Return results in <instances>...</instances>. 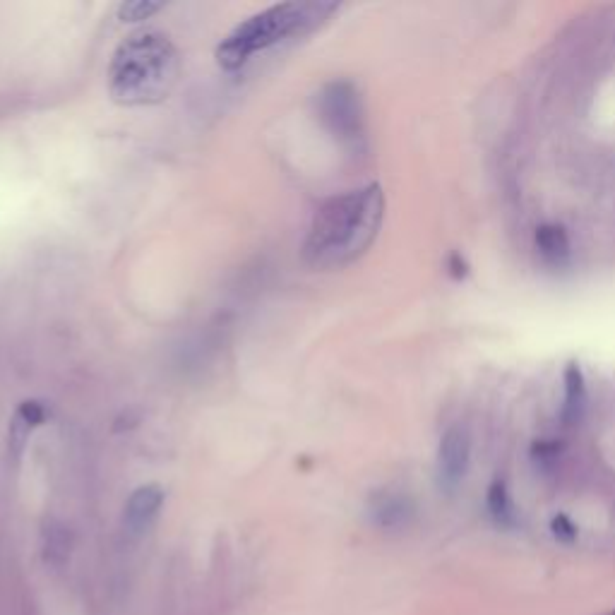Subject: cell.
Masks as SVG:
<instances>
[{
  "instance_id": "cell-1",
  "label": "cell",
  "mask_w": 615,
  "mask_h": 615,
  "mask_svg": "<svg viewBox=\"0 0 615 615\" xmlns=\"http://www.w3.org/2000/svg\"><path fill=\"white\" fill-rule=\"evenodd\" d=\"M382 217L385 195L378 183L330 197L310 222L303 241V260L313 270L351 265L373 246Z\"/></svg>"
},
{
  "instance_id": "cell-2",
  "label": "cell",
  "mask_w": 615,
  "mask_h": 615,
  "mask_svg": "<svg viewBox=\"0 0 615 615\" xmlns=\"http://www.w3.org/2000/svg\"><path fill=\"white\" fill-rule=\"evenodd\" d=\"M181 75L176 46L161 32H135L113 51L109 92L123 106H149L164 101Z\"/></svg>"
},
{
  "instance_id": "cell-3",
  "label": "cell",
  "mask_w": 615,
  "mask_h": 615,
  "mask_svg": "<svg viewBox=\"0 0 615 615\" xmlns=\"http://www.w3.org/2000/svg\"><path fill=\"white\" fill-rule=\"evenodd\" d=\"M337 3H282L248 17L226 37L217 49V61L224 70H238L255 53L272 49L279 41L318 29L337 13Z\"/></svg>"
},
{
  "instance_id": "cell-4",
  "label": "cell",
  "mask_w": 615,
  "mask_h": 615,
  "mask_svg": "<svg viewBox=\"0 0 615 615\" xmlns=\"http://www.w3.org/2000/svg\"><path fill=\"white\" fill-rule=\"evenodd\" d=\"M318 116L325 128L344 147L358 149L366 142V121H363V101L354 82L334 80L318 94Z\"/></svg>"
},
{
  "instance_id": "cell-5",
  "label": "cell",
  "mask_w": 615,
  "mask_h": 615,
  "mask_svg": "<svg viewBox=\"0 0 615 615\" xmlns=\"http://www.w3.org/2000/svg\"><path fill=\"white\" fill-rule=\"evenodd\" d=\"M469 457H471V443L469 435L464 428H450L440 440L438 450V471L440 481L445 486H457L464 479L469 469Z\"/></svg>"
},
{
  "instance_id": "cell-6",
  "label": "cell",
  "mask_w": 615,
  "mask_h": 615,
  "mask_svg": "<svg viewBox=\"0 0 615 615\" xmlns=\"http://www.w3.org/2000/svg\"><path fill=\"white\" fill-rule=\"evenodd\" d=\"M161 505H164V491L154 483L149 486H140L137 491L130 495L128 503H125L123 512V527L128 536H142L145 531L152 527L154 519H157Z\"/></svg>"
},
{
  "instance_id": "cell-7",
  "label": "cell",
  "mask_w": 615,
  "mask_h": 615,
  "mask_svg": "<svg viewBox=\"0 0 615 615\" xmlns=\"http://www.w3.org/2000/svg\"><path fill=\"white\" fill-rule=\"evenodd\" d=\"M46 416H49V409L41 402H25L15 411L13 421H10V447H13L17 457H20L29 435H32L34 428H39L41 423L46 421Z\"/></svg>"
},
{
  "instance_id": "cell-8",
  "label": "cell",
  "mask_w": 615,
  "mask_h": 615,
  "mask_svg": "<svg viewBox=\"0 0 615 615\" xmlns=\"http://www.w3.org/2000/svg\"><path fill=\"white\" fill-rule=\"evenodd\" d=\"M370 517L378 527L394 529L402 527L411 519V503L402 495L394 493H380L375 495L373 503H370Z\"/></svg>"
},
{
  "instance_id": "cell-9",
  "label": "cell",
  "mask_w": 615,
  "mask_h": 615,
  "mask_svg": "<svg viewBox=\"0 0 615 615\" xmlns=\"http://www.w3.org/2000/svg\"><path fill=\"white\" fill-rule=\"evenodd\" d=\"M584 406H587V385H584V375L577 363H570L565 370V406H563V421L567 426L582 419Z\"/></svg>"
},
{
  "instance_id": "cell-10",
  "label": "cell",
  "mask_w": 615,
  "mask_h": 615,
  "mask_svg": "<svg viewBox=\"0 0 615 615\" xmlns=\"http://www.w3.org/2000/svg\"><path fill=\"white\" fill-rule=\"evenodd\" d=\"M536 248L539 253L553 265H563L570 258V238H567L563 226L546 224L536 231Z\"/></svg>"
},
{
  "instance_id": "cell-11",
  "label": "cell",
  "mask_w": 615,
  "mask_h": 615,
  "mask_svg": "<svg viewBox=\"0 0 615 615\" xmlns=\"http://www.w3.org/2000/svg\"><path fill=\"white\" fill-rule=\"evenodd\" d=\"M488 510H491L495 522L512 524L515 512H512V500H510V495H507L505 483L495 481L493 486L488 488Z\"/></svg>"
},
{
  "instance_id": "cell-12",
  "label": "cell",
  "mask_w": 615,
  "mask_h": 615,
  "mask_svg": "<svg viewBox=\"0 0 615 615\" xmlns=\"http://www.w3.org/2000/svg\"><path fill=\"white\" fill-rule=\"evenodd\" d=\"M161 8L159 3H142V0H137V3H125L121 5V17L128 22L135 20H147L149 15H154Z\"/></svg>"
},
{
  "instance_id": "cell-13",
  "label": "cell",
  "mask_w": 615,
  "mask_h": 615,
  "mask_svg": "<svg viewBox=\"0 0 615 615\" xmlns=\"http://www.w3.org/2000/svg\"><path fill=\"white\" fill-rule=\"evenodd\" d=\"M553 534L558 536L560 541H575V536H577V529H575V524L570 522V519H567L565 515H558L553 519Z\"/></svg>"
},
{
  "instance_id": "cell-14",
  "label": "cell",
  "mask_w": 615,
  "mask_h": 615,
  "mask_svg": "<svg viewBox=\"0 0 615 615\" xmlns=\"http://www.w3.org/2000/svg\"><path fill=\"white\" fill-rule=\"evenodd\" d=\"M603 615H615V608H613V611H608V613H603Z\"/></svg>"
}]
</instances>
